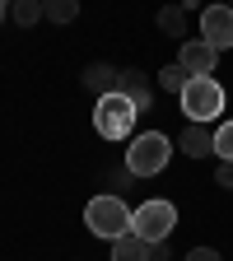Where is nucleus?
Wrapping results in <instances>:
<instances>
[{"label":"nucleus","mask_w":233,"mask_h":261,"mask_svg":"<svg viewBox=\"0 0 233 261\" xmlns=\"http://www.w3.org/2000/svg\"><path fill=\"white\" fill-rule=\"evenodd\" d=\"M42 19L47 23H75L80 19V0H42Z\"/></svg>","instance_id":"f8f14e48"},{"label":"nucleus","mask_w":233,"mask_h":261,"mask_svg":"<svg viewBox=\"0 0 233 261\" xmlns=\"http://www.w3.org/2000/svg\"><path fill=\"white\" fill-rule=\"evenodd\" d=\"M228 5H233V0H228Z\"/></svg>","instance_id":"aec40b11"},{"label":"nucleus","mask_w":233,"mask_h":261,"mask_svg":"<svg viewBox=\"0 0 233 261\" xmlns=\"http://www.w3.org/2000/svg\"><path fill=\"white\" fill-rule=\"evenodd\" d=\"M131 215H136V210H126V201H121V196L103 191V196H93V201L84 205V228H89L93 238L117 243L121 233H131Z\"/></svg>","instance_id":"f257e3e1"},{"label":"nucleus","mask_w":233,"mask_h":261,"mask_svg":"<svg viewBox=\"0 0 233 261\" xmlns=\"http://www.w3.org/2000/svg\"><path fill=\"white\" fill-rule=\"evenodd\" d=\"M10 19L19 28H33V23L42 19V0H14V5H10Z\"/></svg>","instance_id":"4468645a"},{"label":"nucleus","mask_w":233,"mask_h":261,"mask_svg":"<svg viewBox=\"0 0 233 261\" xmlns=\"http://www.w3.org/2000/svg\"><path fill=\"white\" fill-rule=\"evenodd\" d=\"M215 182H219L224 191H233V163H219V168H215Z\"/></svg>","instance_id":"a211bd4d"},{"label":"nucleus","mask_w":233,"mask_h":261,"mask_svg":"<svg viewBox=\"0 0 233 261\" xmlns=\"http://www.w3.org/2000/svg\"><path fill=\"white\" fill-rule=\"evenodd\" d=\"M168 136L163 130H140V136H131V149H126V173L131 177H159L168 168Z\"/></svg>","instance_id":"f03ea898"},{"label":"nucleus","mask_w":233,"mask_h":261,"mask_svg":"<svg viewBox=\"0 0 233 261\" xmlns=\"http://www.w3.org/2000/svg\"><path fill=\"white\" fill-rule=\"evenodd\" d=\"M117 93H126L131 103L140 108V117H145V112H149V103H154V84H149L140 70H121V75H117Z\"/></svg>","instance_id":"1a4fd4ad"},{"label":"nucleus","mask_w":233,"mask_h":261,"mask_svg":"<svg viewBox=\"0 0 233 261\" xmlns=\"http://www.w3.org/2000/svg\"><path fill=\"white\" fill-rule=\"evenodd\" d=\"M112 261H154V247L145 238H136V233H121L112 243Z\"/></svg>","instance_id":"9d476101"},{"label":"nucleus","mask_w":233,"mask_h":261,"mask_svg":"<svg viewBox=\"0 0 233 261\" xmlns=\"http://www.w3.org/2000/svg\"><path fill=\"white\" fill-rule=\"evenodd\" d=\"M10 5H14V0H0V23L10 19Z\"/></svg>","instance_id":"6ab92c4d"},{"label":"nucleus","mask_w":233,"mask_h":261,"mask_svg":"<svg viewBox=\"0 0 233 261\" xmlns=\"http://www.w3.org/2000/svg\"><path fill=\"white\" fill-rule=\"evenodd\" d=\"M136 117H140V108L131 103L126 93H117V89L103 93V98L93 103V130H98L103 140H126L131 126H136Z\"/></svg>","instance_id":"39448f33"},{"label":"nucleus","mask_w":233,"mask_h":261,"mask_svg":"<svg viewBox=\"0 0 233 261\" xmlns=\"http://www.w3.org/2000/svg\"><path fill=\"white\" fill-rule=\"evenodd\" d=\"M117 75H121V70H112L108 61H93L89 70H84V89H93L98 98H103V93H112V89H117Z\"/></svg>","instance_id":"9b49d317"},{"label":"nucleus","mask_w":233,"mask_h":261,"mask_svg":"<svg viewBox=\"0 0 233 261\" xmlns=\"http://www.w3.org/2000/svg\"><path fill=\"white\" fill-rule=\"evenodd\" d=\"M201 38L215 51H228L233 47V5H205L201 10Z\"/></svg>","instance_id":"423d86ee"},{"label":"nucleus","mask_w":233,"mask_h":261,"mask_svg":"<svg viewBox=\"0 0 233 261\" xmlns=\"http://www.w3.org/2000/svg\"><path fill=\"white\" fill-rule=\"evenodd\" d=\"M182 261H224V256H219L215 247H191V252H187Z\"/></svg>","instance_id":"f3484780"},{"label":"nucleus","mask_w":233,"mask_h":261,"mask_svg":"<svg viewBox=\"0 0 233 261\" xmlns=\"http://www.w3.org/2000/svg\"><path fill=\"white\" fill-rule=\"evenodd\" d=\"M159 28L168 33V38H182V42H187V10H182V5L159 10Z\"/></svg>","instance_id":"ddd939ff"},{"label":"nucleus","mask_w":233,"mask_h":261,"mask_svg":"<svg viewBox=\"0 0 233 261\" xmlns=\"http://www.w3.org/2000/svg\"><path fill=\"white\" fill-rule=\"evenodd\" d=\"M177 103H182V112H187V121H219V112H224V84L215 80V75H191L187 80V89L177 93Z\"/></svg>","instance_id":"7ed1b4c3"},{"label":"nucleus","mask_w":233,"mask_h":261,"mask_svg":"<svg viewBox=\"0 0 233 261\" xmlns=\"http://www.w3.org/2000/svg\"><path fill=\"white\" fill-rule=\"evenodd\" d=\"M177 145H182V154H191V159L215 154V126H205V121H187V130L177 136Z\"/></svg>","instance_id":"6e6552de"},{"label":"nucleus","mask_w":233,"mask_h":261,"mask_svg":"<svg viewBox=\"0 0 233 261\" xmlns=\"http://www.w3.org/2000/svg\"><path fill=\"white\" fill-rule=\"evenodd\" d=\"M215 159L219 163H233V117L215 126Z\"/></svg>","instance_id":"dca6fc26"},{"label":"nucleus","mask_w":233,"mask_h":261,"mask_svg":"<svg viewBox=\"0 0 233 261\" xmlns=\"http://www.w3.org/2000/svg\"><path fill=\"white\" fill-rule=\"evenodd\" d=\"M173 228H177V205H173V201H163V196H149V201H140L136 215H131V233L145 238L149 247H154V243H168V238H173Z\"/></svg>","instance_id":"20e7f679"},{"label":"nucleus","mask_w":233,"mask_h":261,"mask_svg":"<svg viewBox=\"0 0 233 261\" xmlns=\"http://www.w3.org/2000/svg\"><path fill=\"white\" fill-rule=\"evenodd\" d=\"M187 80H191V75H187L182 61H173V65H163V70H159V89H168V93H182Z\"/></svg>","instance_id":"2eb2a0df"},{"label":"nucleus","mask_w":233,"mask_h":261,"mask_svg":"<svg viewBox=\"0 0 233 261\" xmlns=\"http://www.w3.org/2000/svg\"><path fill=\"white\" fill-rule=\"evenodd\" d=\"M177 61L187 65V75H215L219 51H215L205 38H187V42H182V51H177Z\"/></svg>","instance_id":"0eeeda50"}]
</instances>
